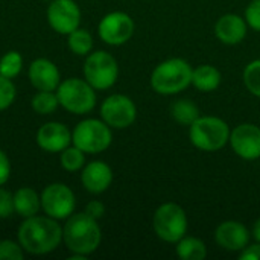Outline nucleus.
I'll return each mask as SVG.
<instances>
[{"label":"nucleus","instance_id":"obj_2","mask_svg":"<svg viewBox=\"0 0 260 260\" xmlns=\"http://www.w3.org/2000/svg\"><path fill=\"white\" fill-rule=\"evenodd\" d=\"M102 241V232L98 219L88 216L85 212L73 213L66 219L62 227V242L67 250L75 254H93Z\"/></svg>","mask_w":260,"mask_h":260},{"label":"nucleus","instance_id":"obj_10","mask_svg":"<svg viewBox=\"0 0 260 260\" xmlns=\"http://www.w3.org/2000/svg\"><path fill=\"white\" fill-rule=\"evenodd\" d=\"M101 119L111 129H125L137 119V107L126 94H111L101 105Z\"/></svg>","mask_w":260,"mask_h":260},{"label":"nucleus","instance_id":"obj_26","mask_svg":"<svg viewBox=\"0 0 260 260\" xmlns=\"http://www.w3.org/2000/svg\"><path fill=\"white\" fill-rule=\"evenodd\" d=\"M23 70V56L17 50H9L0 58V75L14 79Z\"/></svg>","mask_w":260,"mask_h":260},{"label":"nucleus","instance_id":"obj_20","mask_svg":"<svg viewBox=\"0 0 260 260\" xmlns=\"http://www.w3.org/2000/svg\"><path fill=\"white\" fill-rule=\"evenodd\" d=\"M221 81H222L221 72L212 64L198 66L192 72V85L203 93H210L218 90Z\"/></svg>","mask_w":260,"mask_h":260},{"label":"nucleus","instance_id":"obj_33","mask_svg":"<svg viewBox=\"0 0 260 260\" xmlns=\"http://www.w3.org/2000/svg\"><path fill=\"white\" fill-rule=\"evenodd\" d=\"M11 177V161L8 155L0 149V186L6 184Z\"/></svg>","mask_w":260,"mask_h":260},{"label":"nucleus","instance_id":"obj_6","mask_svg":"<svg viewBox=\"0 0 260 260\" xmlns=\"http://www.w3.org/2000/svg\"><path fill=\"white\" fill-rule=\"evenodd\" d=\"M152 229L157 238L166 244H177L187 233V215L175 203H163L152 216Z\"/></svg>","mask_w":260,"mask_h":260},{"label":"nucleus","instance_id":"obj_27","mask_svg":"<svg viewBox=\"0 0 260 260\" xmlns=\"http://www.w3.org/2000/svg\"><path fill=\"white\" fill-rule=\"evenodd\" d=\"M242 79L247 90L256 98H260V59H254L245 66Z\"/></svg>","mask_w":260,"mask_h":260},{"label":"nucleus","instance_id":"obj_14","mask_svg":"<svg viewBox=\"0 0 260 260\" xmlns=\"http://www.w3.org/2000/svg\"><path fill=\"white\" fill-rule=\"evenodd\" d=\"M37 145L49 154H61L72 145V131L59 122L43 123L37 131Z\"/></svg>","mask_w":260,"mask_h":260},{"label":"nucleus","instance_id":"obj_32","mask_svg":"<svg viewBox=\"0 0 260 260\" xmlns=\"http://www.w3.org/2000/svg\"><path fill=\"white\" fill-rule=\"evenodd\" d=\"M88 216L94 218V219H101L104 215H105V206L102 201L99 200H93L90 201L87 206H85V210H84Z\"/></svg>","mask_w":260,"mask_h":260},{"label":"nucleus","instance_id":"obj_11","mask_svg":"<svg viewBox=\"0 0 260 260\" xmlns=\"http://www.w3.org/2000/svg\"><path fill=\"white\" fill-rule=\"evenodd\" d=\"M134 20L123 11H113L102 17L98 26L99 38L108 46H122L134 35Z\"/></svg>","mask_w":260,"mask_h":260},{"label":"nucleus","instance_id":"obj_17","mask_svg":"<svg viewBox=\"0 0 260 260\" xmlns=\"http://www.w3.org/2000/svg\"><path fill=\"white\" fill-rule=\"evenodd\" d=\"M248 32V23L245 17L238 14L229 12L218 18L215 24V35L216 38L227 46H236L242 43Z\"/></svg>","mask_w":260,"mask_h":260},{"label":"nucleus","instance_id":"obj_12","mask_svg":"<svg viewBox=\"0 0 260 260\" xmlns=\"http://www.w3.org/2000/svg\"><path fill=\"white\" fill-rule=\"evenodd\" d=\"M46 15L49 26L61 35H69L81 24V9L75 0H50Z\"/></svg>","mask_w":260,"mask_h":260},{"label":"nucleus","instance_id":"obj_8","mask_svg":"<svg viewBox=\"0 0 260 260\" xmlns=\"http://www.w3.org/2000/svg\"><path fill=\"white\" fill-rule=\"evenodd\" d=\"M84 78L94 90H108L117 82L119 64L105 50L90 52L84 62Z\"/></svg>","mask_w":260,"mask_h":260},{"label":"nucleus","instance_id":"obj_28","mask_svg":"<svg viewBox=\"0 0 260 260\" xmlns=\"http://www.w3.org/2000/svg\"><path fill=\"white\" fill-rule=\"evenodd\" d=\"M15 94H17V90H15L12 79L0 75V111L9 108L14 104Z\"/></svg>","mask_w":260,"mask_h":260},{"label":"nucleus","instance_id":"obj_5","mask_svg":"<svg viewBox=\"0 0 260 260\" xmlns=\"http://www.w3.org/2000/svg\"><path fill=\"white\" fill-rule=\"evenodd\" d=\"M59 105L72 114H87L96 107V90L81 78L61 81L56 88Z\"/></svg>","mask_w":260,"mask_h":260},{"label":"nucleus","instance_id":"obj_3","mask_svg":"<svg viewBox=\"0 0 260 260\" xmlns=\"http://www.w3.org/2000/svg\"><path fill=\"white\" fill-rule=\"evenodd\" d=\"M192 66L183 58H169L157 64L151 73V87L163 96H174L192 85Z\"/></svg>","mask_w":260,"mask_h":260},{"label":"nucleus","instance_id":"obj_22","mask_svg":"<svg viewBox=\"0 0 260 260\" xmlns=\"http://www.w3.org/2000/svg\"><path fill=\"white\" fill-rule=\"evenodd\" d=\"M175 251L181 260H204L207 257L206 244L193 236H183L177 242Z\"/></svg>","mask_w":260,"mask_h":260},{"label":"nucleus","instance_id":"obj_9","mask_svg":"<svg viewBox=\"0 0 260 260\" xmlns=\"http://www.w3.org/2000/svg\"><path fill=\"white\" fill-rule=\"evenodd\" d=\"M41 209L53 219H67L73 215L76 207V198L73 190L64 183H52L41 192Z\"/></svg>","mask_w":260,"mask_h":260},{"label":"nucleus","instance_id":"obj_24","mask_svg":"<svg viewBox=\"0 0 260 260\" xmlns=\"http://www.w3.org/2000/svg\"><path fill=\"white\" fill-rule=\"evenodd\" d=\"M30 107L40 116H47V114L55 113L56 108L59 107V101H58L56 91L38 90L32 96V99H30Z\"/></svg>","mask_w":260,"mask_h":260},{"label":"nucleus","instance_id":"obj_18","mask_svg":"<svg viewBox=\"0 0 260 260\" xmlns=\"http://www.w3.org/2000/svg\"><path fill=\"white\" fill-rule=\"evenodd\" d=\"M81 183L90 193H104L113 183V171L105 161L101 160L85 163L81 172Z\"/></svg>","mask_w":260,"mask_h":260},{"label":"nucleus","instance_id":"obj_35","mask_svg":"<svg viewBox=\"0 0 260 260\" xmlns=\"http://www.w3.org/2000/svg\"><path fill=\"white\" fill-rule=\"evenodd\" d=\"M251 236L256 242L260 244V218L253 224V230H251Z\"/></svg>","mask_w":260,"mask_h":260},{"label":"nucleus","instance_id":"obj_31","mask_svg":"<svg viewBox=\"0 0 260 260\" xmlns=\"http://www.w3.org/2000/svg\"><path fill=\"white\" fill-rule=\"evenodd\" d=\"M14 212V193L0 186V219L12 216Z\"/></svg>","mask_w":260,"mask_h":260},{"label":"nucleus","instance_id":"obj_13","mask_svg":"<svg viewBox=\"0 0 260 260\" xmlns=\"http://www.w3.org/2000/svg\"><path fill=\"white\" fill-rule=\"evenodd\" d=\"M233 152L242 160L260 158V126L254 123H241L230 133L229 140Z\"/></svg>","mask_w":260,"mask_h":260},{"label":"nucleus","instance_id":"obj_30","mask_svg":"<svg viewBox=\"0 0 260 260\" xmlns=\"http://www.w3.org/2000/svg\"><path fill=\"white\" fill-rule=\"evenodd\" d=\"M244 17L248 23V27H251L256 32H260V0L250 2V5L245 9Z\"/></svg>","mask_w":260,"mask_h":260},{"label":"nucleus","instance_id":"obj_19","mask_svg":"<svg viewBox=\"0 0 260 260\" xmlns=\"http://www.w3.org/2000/svg\"><path fill=\"white\" fill-rule=\"evenodd\" d=\"M41 209V197L32 187H20L14 193V212L26 219L38 215Z\"/></svg>","mask_w":260,"mask_h":260},{"label":"nucleus","instance_id":"obj_4","mask_svg":"<svg viewBox=\"0 0 260 260\" xmlns=\"http://www.w3.org/2000/svg\"><path fill=\"white\" fill-rule=\"evenodd\" d=\"M229 123L218 116H200L189 126L190 143L204 152H218L230 140Z\"/></svg>","mask_w":260,"mask_h":260},{"label":"nucleus","instance_id":"obj_34","mask_svg":"<svg viewBox=\"0 0 260 260\" xmlns=\"http://www.w3.org/2000/svg\"><path fill=\"white\" fill-rule=\"evenodd\" d=\"M241 260H260V244L256 242L253 245H247L241 254H239Z\"/></svg>","mask_w":260,"mask_h":260},{"label":"nucleus","instance_id":"obj_16","mask_svg":"<svg viewBox=\"0 0 260 260\" xmlns=\"http://www.w3.org/2000/svg\"><path fill=\"white\" fill-rule=\"evenodd\" d=\"M29 81L32 87L44 91H56L61 84V73L55 62L47 58H37L30 62L27 70Z\"/></svg>","mask_w":260,"mask_h":260},{"label":"nucleus","instance_id":"obj_23","mask_svg":"<svg viewBox=\"0 0 260 260\" xmlns=\"http://www.w3.org/2000/svg\"><path fill=\"white\" fill-rule=\"evenodd\" d=\"M69 49L78 56H87L93 50V37L87 29H75L67 35Z\"/></svg>","mask_w":260,"mask_h":260},{"label":"nucleus","instance_id":"obj_25","mask_svg":"<svg viewBox=\"0 0 260 260\" xmlns=\"http://www.w3.org/2000/svg\"><path fill=\"white\" fill-rule=\"evenodd\" d=\"M59 161L62 169H66L67 172H76L81 171L85 166V152L81 151L78 146H67L61 155H59Z\"/></svg>","mask_w":260,"mask_h":260},{"label":"nucleus","instance_id":"obj_29","mask_svg":"<svg viewBox=\"0 0 260 260\" xmlns=\"http://www.w3.org/2000/svg\"><path fill=\"white\" fill-rule=\"evenodd\" d=\"M24 257V250L18 242L3 239L0 241V260H21Z\"/></svg>","mask_w":260,"mask_h":260},{"label":"nucleus","instance_id":"obj_1","mask_svg":"<svg viewBox=\"0 0 260 260\" xmlns=\"http://www.w3.org/2000/svg\"><path fill=\"white\" fill-rule=\"evenodd\" d=\"M17 241L24 253L34 256H44L55 251L62 242V227L58 219L50 216H30L26 218L18 230Z\"/></svg>","mask_w":260,"mask_h":260},{"label":"nucleus","instance_id":"obj_7","mask_svg":"<svg viewBox=\"0 0 260 260\" xmlns=\"http://www.w3.org/2000/svg\"><path fill=\"white\" fill-rule=\"evenodd\" d=\"M111 128L101 119H84L72 131V143L85 154H101L111 146Z\"/></svg>","mask_w":260,"mask_h":260},{"label":"nucleus","instance_id":"obj_15","mask_svg":"<svg viewBox=\"0 0 260 260\" xmlns=\"http://www.w3.org/2000/svg\"><path fill=\"white\" fill-rule=\"evenodd\" d=\"M250 238H251V233L248 232V229L242 222L233 221V219L221 222L215 230L216 244L221 248L232 251V253H236V251L241 253L248 245Z\"/></svg>","mask_w":260,"mask_h":260},{"label":"nucleus","instance_id":"obj_21","mask_svg":"<svg viewBox=\"0 0 260 260\" xmlns=\"http://www.w3.org/2000/svg\"><path fill=\"white\" fill-rule=\"evenodd\" d=\"M169 113L171 117L183 126H190L201 116L198 105L190 99H178L172 102L169 107Z\"/></svg>","mask_w":260,"mask_h":260}]
</instances>
